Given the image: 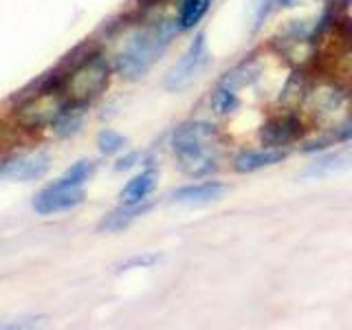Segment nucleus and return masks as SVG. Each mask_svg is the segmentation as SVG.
I'll return each instance as SVG.
<instances>
[{
    "mask_svg": "<svg viewBox=\"0 0 352 330\" xmlns=\"http://www.w3.org/2000/svg\"><path fill=\"white\" fill-rule=\"evenodd\" d=\"M179 25L172 20H157L130 33L128 40L121 44L115 58V69L126 80H139L146 75L154 64L161 60V55L172 44L174 33Z\"/></svg>",
    "mask_w": 352,
    "mask_h": 330,
    "instance_id": "1",
    "label": "nucleus"
},
{
    "mask_svg": "<svg viewBox=\"0 0 352 330\" xmlns=\"http://www.w3.org/2000/svg\"><path fill=\"white\" fill-rule=\"evenodd\" d=\"M179 168L190 176H207L218 168L216 128L207 121H187L172 135Z\"/></svg>",
    "mask_w": 352,
    "mask_h": 330,
    "instance_id": "2",
    "label": "nucleus"
},
{
    "mask_svg": "<svg viewBox=\"0 0 352 330\" xmlns=\"http://www.w3.org/2000/svg\"><path fill=\"white\" fill-rule=\"evenodd\" d=\"M110 80V64L104 55H88L64 80L62 91L69 97V102L88 104L108 86Z\"/></svg>",
    "mask_w": 352,
    "mask_h": 330,
    "instance_id": "3",
    "label": "nucleus"
},
{
    "mask_svg": "<svg viewBox=\"0 0 352 330\" xmlns=\"http://www.w3.org/2000/svg\"><path fill=\"white\" fill-rule=\"evenodd\" d=\"M207 64H209L207 40H205V33H198L190 47H187V51L181 55V60L172 66L168 75H165L163 88L170 93L185 91L187 86H192L198 77H201V73L207 69Z\"/></svg>",
    "mask_w": 352,
    "mask_h": 330,
    "instance_id": "4",
    "label": "nucleus"
},
{
    "mask_svg": "<svg viewBox=\"0 0 352 330\" xmlns=\"http://www.w3.org/2000/svg\"><path fill=\"white\" fill-rule=\"evenodd\" d=\"M66 102L60 99V86H47L42 91L31 97L29 102H25L18 110V119L22 126L27 128H40V126H47L53 124L55 119L60 117V113L64 110Z\"/></svg>",
    "mask_w": 352,
    "mask_h": 330,
    "instance_id": "5",
    "label": "nucleus"
},
{
    "mask_svg": "<svg viewBox=\"0 0 352 330\" xmlns=\"http://www.w3.org/2000/svg\"><path fill=\"white\" fill-rule=\"evenodd\" d=\"M86 198L84 187H73L66 185L62 181H55L49 187L36 196L33 201V209L40 216H51V214H62V212H71V209L80 207Z\"/></svg>",
    "mask_w": 352,
    "mask_h": 330,
    "instance_id": "6",
    "label": "nucleus"
},
{
    "mask_svg": "<svg viewBox=\"0 0 352 330\" xmlns=\"http://www.w3.org/2000/svg\"><path fill=\"white\" fill-rule=\"evenodd\" d=\"M51 168V159L47 152H25L18 157L7 159L0 165V179L7 181H20V183H31L40 181Z\"/></svg>",
    "mask_w": 352,
    "mask_h": 330,
    "instance_id": "7",
    "label": "nucleus"
},
{
    "mask_svg": "<svg viewBox=\"0 0 352 330\" xmlns=\"http://www.w3.org/2000/svg\"><path fill=\"white\" fill-rule=\"evenodd\" d=\"M302 135V124L293 115H282L271 119L267 126L262 128L260 139L267 148H284L293 143Z\"/></svg>",
    "mask_w": 352,
    "mask_h": 330,
    "instance_id": "8",
    "label": "nucleus"
},
{
    "mask_svg": "<svg viewBox=\"0 0 352 330\" xmlns=\"http://www.w3.org/2000/svg\"><path fill=\"white\" fill-rule=\"evenodd\" d=\"M227 192V187L220 181H203V183H190L179 187L176 192H172V203L179 205H205L214 203L218 198H223Z\"/></svg>",
    "mask_w": 352,
    "mask_h": 330,
    "instance_id": "9",
    "label": "nucleus"
},
{
    "mask_svg": "<svg viewBox=\"0 0 352 330\" xmlns=\"http://www.w3.org/2000/svg\"><path fill=\"white\" fill-rule=\"evenodd\" d=\"M157 181H159V174L154 168L141 170L137 176H132V179L124 185V190L119 192L121 205H141V203H146L148 198L152 196V192L157 190Z\"/></svg>",
    "mask_w": 352,
    "mask_h": 330,
    "instance_id": "10",
    "label": "nucleus"
},
{
    "mask_svg": "<svg viewBox=\"0 0 352 330\" xmlns=\"http://www.w3.org/2000/svg\"><path fill=\"white\" fill-rule=\"evenodd\" d=\"M286 159V150L282 148H262V150H247L236 157L234 161V170L240 174H249V172H258L262 168H269Z\"/></svg>",
    "mask_w": 352,
    "mask_h": 330,
    "instance_id": "11",
    "label": "nucleus"
},
{
    "mask_svg": "<svg viewBox=\"0 0 352 330\" xmlns=\"http://www.w3.org/2000/svg\"><path fill=\"white\" fill-rule=\"evenodd\" d=\"M258 77H260V64L256 60H247V62L234 66V69L227 71L223 77H220L218 86H225V88H229V91L240 95L242 88L251 86Z\"/></svg>",
    "mask_w": 352,
    "mask_h": 330,
    "instance_id": "12",
    "label": "nucleus"
},
{
    "mask_svg": "<svg viewBox=\"0 0 352 330\" xmlns=\"http://www.w3.org/2000/svg\"><path fill=\"white\" fill-rule=\"evenodd\" d=\"M350 163H352V157H350V154H346V152L324 154V157L315 159L311 165H308V168L302 172V176H306V179H322V176L346 170Z\"/></svg>",
    "mask_w": 352,
    "mask_h": 330,
    "instance_id": "13",
    "label": "nucleus"
},
{
    "mask_svg": "<svg viewBox=\"0 0 352 330\" xmlns=\"http://www.w3.org/2000/svg\"><path fill=\"white\" fill-rule=\"evenodd\" d=\"M84 106L86 104H75L69 102L64 106V110L60 113V117L53 121V130L58 137H73L75 132H80V128L84 126Z\"/></svg>",
    "mask_w": 352,
    "mask_h": 330,
    "instance_id": "14",
    "label": "nucleus"
},
{
    "mask_svg": "<svg viewBox=\"0 0 352 330\" xmlns=\"http://www.w3.org/2000/svg\"><path fill=\"white\" fill-rule=\"evenodd\" d=\"M150 209V205L146 203H141V205H121L119 209H115L113 214H108L104 218V223L99 229H104V231H121V229H126L130 223H135V220L139 216H143Z\"/></svg>",
    "mask_w": 352,
    "mask_h": 330,
    "instance_id": "15",
    "label": "nucleus"
},
{
    "mask_svg": "<svg viewBox=\"0 0 352 330\" xmlns=\"http://www.w3.org/2000/svg\"><path fill=\"white\" fill-rule=\"evenodd\" d=\"M212 3L214 0H183L181 9H179V18H176L179 31H190V29L198 27V22L205 18Z\"/></svg>",
    "mask_w": 352,
    "mask_h": 330,
    "instance_id": "16",
    "label": "nucleus"
},
{
    "mask_svg": "<svg viewBox=\"0 0 352 330\" xmlns=\"http://www.w3.org/2000/svg\"><path fill=\"white\" fill-rule=\"evenodd\" d=\"M128 146V139L124 135H119L117 130H102L97 137V148L102 154H106V157H113V154H119L124 152Z\"/></svg>",
    "mask_w": 352,
    "mask_h": 330,
    "instance_id": "17",
    "label": "nucleus"
},
{
    "mask_svg": "<svg viewBox=\"0 0 352 330\" xmlns=\"http://www.w3.org/2000/svg\"><path fill=\"white\" fill-rule=\"evenodd\" d=\"M240 104V95L234 93V91H229V88L225 86H216V91L212 95V108H214V113L218 115H229V113H234V110L238 108Z\"/></svg>",
    "mask_w": 352,
    "mask_h": 330,
    "instance_id": "18",
    "label": "nucleus"
},
{
    "mask_svg": "<svg viewBox=\"0 0 352 330\" xmlns=\"http://www.w3.org/2000/svg\"><path fill=\"white\" fill-rule=\"evenodd\" d=\"M275 3H280V0H258L256 9H253V29H260L262 22L267 20V16L271 14V9Z\"/></svg>",
    "mask_w": 352,
    "mask_h": 330,
    "instance_id": "19",
    "label": "nucleus"
},
{
    "mask_svg": "<svg viewBox=\"0 0 352 330\" xmlns=\"http://www.w3.org/2000/svg\"><path fill=\"white\" fill-rule=\"evenodd\" d=\"M139 159H141V154H139V152H132V154H128V157L119 159V163L115 165V170H117V172H124V170L135 168V165L139 163Z\"/></svg>",
    "mask_w": 352,
    "mask_h": 330,
    "instance_id": "20",
    "label": "nucleus"
},
{
    "mask_svg": "<svg viewBox=\"0 0 352 330\" xmlns=\"http://www.w3.org/2000/svg\"><path fill=\"white\" fill-rule=\"evenodd\" d=\"M152 262H157V256H139L135 260L126 262L124 267L126 269H132V267H148V264H152Z\"/></svg>",
    "mask_w": 352,
    "mask_h": 330,
    "instance_id": "21",
    "label": "nucleus"
},
{
    "mask_svg": "<svg viewBox=\"0 0 352 330\" xmlns=\"http://www.w3.org/2000/svg\"><path fill=\"white\" fill-rule=\"evenodd\" d=\"M295 0H280V5H284V7H289V5H293Z\"/></svg>",
    "mask_w": 352,
    "mask_h": 330,
    "instance_id": "22",
    "label": "nucleus"
}]
</instances>
